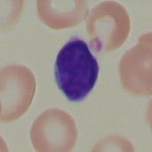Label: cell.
Masks as SVG:
<instances>
[{"mask_svg":"<svg viewBox=\"0 0 152 152\" xmlns=\"http://www.w3.org/2000/svg\"><path fill=\"white\" fill-rule=\"evenodd\" d=\"M37 14L39 18L53 29L72 28L87 17L88 4L81 0H38Z\"/></svg>","mask_w":152,"mask_h":152,"instance_id":"8992f818","label":"cell"},{"mask_svg":"<svg viewBox=\"0 0 152 152\" xmlns=\"http://www.w3.org/2000/svg\"><path fill=\"white\" fill-rule=\"evenodd\" d=\"M54 73L61 91L70 101L78 102L94 87L99 74L98 62L88 44L75 38L67 42L57 55Z\"/></svg>","mask_w":152,"mask_h":152,"instance_id":"6da1fadb","label":"cell"},{"mask_svg":"<svg viewBox=\"0 0 152 152\" xmlns=\"http://www.w3.org/2000/svg\"><path fill=\"white\" fill-rule=\"evenodd\" d=\"M91 48L109 53L123 45L130 31V18L121 4L107 1L97 5L87 19Z\"/></svg>","mask_w":152,"mask_h":152,"instance_id":"7a4b0ae2","label":"cell"},{"mask_svg":"<svg viewBox=\"0 0 152 152\" xmlns=\"http://www.w3.org/2000/svg\"><path fill=\"white\" fill-rule=\"evenodd\" d=\"M119 75L126 91L139 97L151 95V33L142 35L138 44L123 56Z\"/></svg>","mask_w":152,"mask_h":152,"instance_id":"5b68a950","label":"cell"},{"mask_svg":"<svg viewBox=\"0 0 152 152\" xmlns=\"http://www.w3.org/2000/svg\"><path fill=\"white\" fill-rule=\"evenodd\" d=\"M34 75L26 66L12 65L1 70V121L13 122L28 110L34 96Z\"/></svg>","mask_w":152,"mask_h":152,"instance_id":"277c9868","label":"cell"},{"mask_svg":"<svg viewBox=\"0 0 152 152\" xmlns=\"http://www.w3.org/2000/svg\"><path fill=\"white\" fill-rule=\"evenodd\" d=\"M77 136L74 119L58 109L44 111L31 129V140L37 151H70L75 145Z\"/></svg>","mask_w":152,"mask_h":152,"instance_id":"3957f363","label":"cell"}]
</instances>
